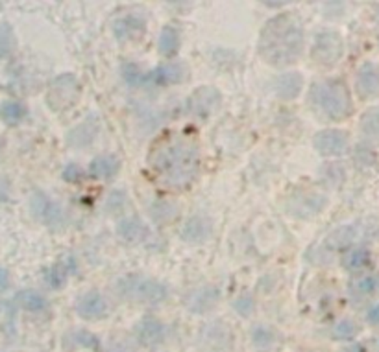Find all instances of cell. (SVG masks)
Masks as SVG:
<instances>
[{
    "label": "cell",
    "instance_id": "cell-11",
    "mask_svg": "<svg viewBox=\"0 0 379 352\" xmlns=\"http://www.w3.org/2000/svg\"><path fill=\"white\" fill-rule=\"evenodd\" d=\"M218 101H220V94L217 89L213 87H202L189 98V109L195 112L198 118L209 117V112L215 109Z\"/></svg>",
    "mask_w": 379,
    "mask_h": 352
},
{
    "label": "cell",
    "instance_id": "cell-4",
    "mask_svg": "<svg viewBox=\"0 0 379 352\" xmlns=\"http://www.w3.org/2000/svg\"><path fill=\"white\" fill-rule=\"evenodd\" d=\"M122 76L128 85L131 87H145V85H170L178 83L185 78L184 65H163L150 72H143L136 65H124L122 67Z\"/></svg>",
    "mask_w": 379,
    "mask_h": 352
},
{
    "label": "cell",
    "instance_id": "cell-7",
    "mask_svg": "<svg viewBox=\"0 0 379 352\" xmlns=\"http://www.w3.org/2000/svg\"><path fill=\"white\" fill-rule=\"evenodd\" d=\"M80 97V85L76 81L74 76L65 74L60 76L58 80L52 83L49 94V103L54 109L61 111V109H67L71 107L76 100Z\"/></svg>",
    "mask_w": 379,
    "mask_h": 352
},
{
    "label": "cell",
    "instance_id": "cell-24",
    "mask_svg": "<svg viewBox=\"0 0 379 352\" xmlns=\"http://www.w3.org/2000/svg\"><path fill=\"white\" fill-rule=\"evenodd\" d=\"M369 262H370V255L366 249H363V247L350 249V251L344 255V258H342V264H344V267H346V269H350V271L363 269V267L366 266Z\"/></svg>",
    "mask_w": 379,
    "mask_h": 352
},
{
    "label": "cell",
    "instance_id": "cell-14",
    "mask_svg": "<svg viewBox=\"0 0 379 352\" xmlns=\"http://www.w3.org/2000/svg\"><path fill=\"white\" fill-rule=\"evenodd\" d=\"M76 308H78V314L81 317H86V319H97V317H102L106 314V301L100 294L97 292H89V294L81 295L80 299H78V304H76Z\"/></svg>",
    "mask_w": 379,
    "mask_h": 352
},
{
    "label": "cell",
    "instance_id": "cell-34",
    "mask_svg": "<svg viewBox=\"0 0 379 352\" xmlns=\"http://www.w3.org/2000/svg\"><path fill=\"white\" fill-rule=\"evenodd\" d=\"M255 343H268L272 340L271 334H268V330H265V328H259V330H255Z\"/></svg>",
    "mask_w": 379,
    "mask_h": 352
},
{
    "label": "cell",
    "instance_id": "cell-38",
    "mask_svg": "<svg viewBox=\"0 0 379 352\" xmlns=\"http://www.w3.org/2000/svg\"><path fill=\"white\" fill-rule=\"evenodd\" d=\"M170 2H184V0H170Z\"/></svg>",
    "mask_w": 379,
    "mask_h": 352
},
{
    "label": "cell",
    "instance_id": "cell-28",
    "mask_svg": "<svg viewBox=\"0 0 379 352\" xmlns=\"http://www.w3.org/2000/svg\"><path fill=\"white\" fill-rule=\"evenodd\" d=\"M17 301H19L22 308L30 310V312H39V310L47 308V299L41 294H38V292H32V290L21 292Z\"/></svg>",
    "mask_w": 379,
    "mask_h": 352
},
{
    "label": "cell",
    "instance_id": "cell-2",
    "mask_svg": "<svg viewBox=\"0 0 379 352\" xmlns=\"http://www.w3.org/2000/svg\"><path fill=\"white\" fill-rule=\"evenodd\" d=\"M303 49L302 24L296 17L280 15L266 22L261 33V56L272 65H289Z\"/></svg>",
    "mask_w": 379,
    "mask_h": 352
},
{
    "label": "cell",
    "instance_id": "cell-37",
    "mask_svg": "<svg viewBox=\"0 0 379 352\" xmlns=\"http://www.w3.org/2000/svg\"><path fill=\"white\" fill-rule=\"evenodd\" d=\"M263 2L268 6H282V4H287V2H291V0H263Z\"/></svg>",
    "mask_w": 379,
    "mask_h": 352
},
{
    "label": "cell",
    "instance_id": "cell-13",
    "mask_svg": "<svg viewBox=\"0 0 379 352\" xmlns=\"http://www.w3.org/2000/svg\"><path fill=\"white\" fill-rule=\"evenodd\" d=\"M213 233L211 221L204 216H195L185 221L184 229H182V236H184L185 242H193V244H198V242H204L209 238V235Z\"/></svg>",
    "mask_w": 379,
    "mask_h": 352
},
{
    "label": "cell",
    "instance_id": "cell-9",
    "mask_svg": "<svg viewBox=\"0 0 379 352\" xmlns=\"http://www.w3.org/2000/svg\"><path fill=\"white\" fill-rule=\"evenodd\" d=\"M325 207V198L316 192L294 194L289 201V212L298 218H311Z\"/></svg>",
    "mask_w": 379,
    "mask_h": 352
},
{
    "label": "cell",
    "instance_id": "cell-20",
    "mask_svg": "<svg viewBox=\"0 0 379 352\" xmlns=\"http://www.w3.org/2000/svg\"><path fill=\"white\" fill-rule=\"evenodd\" d=\"M179 49V33L176 28L165 26L161 35H159V52L165 58H172L174 53H178Z\"/></svg>",
    "mask_w": 379,
    "mask_h": 352
},
{
    "label": "cell",
    "instance_id": "cell-22",
    "mask_svg": "<svg viewBox=\"0 0 379 352\" xmlns=\"http://www.w3.org/2000/svg\"><path fill=\"white\" fill-rule=\"evenodd\" d=\"M137 336L143 343H157L163 337V325L156 319H145L137 326Z\"/></svg>",
    "mask_w": 379,
    "mask_h": 352
},
{
    "label": "cell",
    "instance_id": "cell-19",
    "mask_svg": "<svg viewBox=\"0 0 379 352\" xmlns=\"http://www.w3.org/2000/svg\"><path fill=\"white\" fill-rule=\"evenodd\" d=\"M218 294L213 288L196 290L189 295V310H209L213 304L217 303Z\"/></svg>",
    "mask_w": 379,
    "mask_h": 352
},
{
    "label": "cell",
    "instance_id": "cell-18",
    "mask_svg": "<svg viewBox=\"0 0 379 352\" xmlns=\"http://www.w3.org/2000/svg\"><path fill=\"white\" fill-rule=\"evenodd\" d=\"M119 233L126 240L139 242L148 236V227L139 218H126L119 224Z\"/></svg>",
    "mask_w": 379,
    "mask_h": 352
},
{
    "label": "cell",
    "instance_id": "cell-25",
    "mask_svg": "<svg viewBox=\"0 0 379 352\" xmlns=\"http://www.w3.org/2000/svg\"><path fill=\"white\" fill-rule=\"evenodd\" d=\"M361 129H363V135L366 139L379 142V109H370V111L364 112Z\"/></svg>",
    "mask_w": 379,
    "mask_h": 352
},
{
    "label": "cell",
    "instance_id": "cell-29",
    "mask_svg": "<svg viewBox=\"0 0 379 352\" xmlns=\"http://www.w3.org/2000/svg\"><path fill=\"white\" fill-rule=\"evenodd\" d=\"M357 334V326L353 325L352 321H342L333 328V336L335 340H352Z\"/></svg>",
    "mask_w": 379,
    "mask_h": 352
},
{
    "label": "cell",
    "instance_id": "cell-35",
    "mask_svg": "<svg viewBox=\"0 0 379 352\" xmlns=\"http://www.w3.org/2000/svg\"><path fill=\"white\" fill-rule=\"evenodd\" d=\"M369 321L379 323V304H376V306H372V308L369 310Z\"/></svg>",
    "mask_w": 379,
    "mask_h": 352
},
{
    "label": "cell",
    "instance_id": "cell-5",
    "mask_svg": "<svg viewBox=\"0 0 379 352\" xmlns=\"http://www.w3.org/2000/svg\"><path fill=\"white\" fill-rule=\"evenodd\" d=\"M120 295L126 299L141 301V303H159L167 297V288L157 280H152L139 275L122 277L117 284Z\"/></svg>",
    "mask_w": 379,
    "mask_h": 352
},
{
    "label": "cell",
    "instance_id": "cell-3",
    "mask_svg": "<svg viewBox=\"0 0 379 352\" xmlns=\"http://www.w3.org/2000/svg\"><path fill=\"white\" fill-rule=\"evenodd\" d=\"M309 100L314 111L328 120H342L352 112V98L341 80L318 81L311 87Z\"/></svg>",
    "mask_w": 379,
    "mask_h": 352
},
{
    "label": "cell",
    "instance_id": "cell-31",
    "mask_svg": "<svg viewBox=\"0 0 379 352\" xmlns=\"http://www.w3.org/2000/svg\"><path fill=\"white\" fill-rule=\"evenodd\" d=\"M376 288V280L372 277H363L359 278L357 283L353 284V290H355V294L359 295H369L372 294Z\"/></svg>",
    "mask_w": 379,
    "mask_h": 352
},
{
    "label": "cell",
    "instance_id": "cell-32",
    "mask_svg": "<svg viewBox=\"0 0 379 352\" xmlns=\"http://www.w3.org/2000/svg\"><path fill=\"white\" fill-rule=\"evenodd\" d=\"M83 176H86V174H83V170H81L78 165H69L65 170H63V179L69 183L81 181V179H83Z\"/></svg>",
    "mask_w": 379,
    "mask_h": 352
},
{
    "label": "cell",
    "instance_id": "cell-6",
    "mask_svg": "<svg viewBox=\"0 0 379 352\" xmlns=\"http://www.w3.org/2000/svg\"><path fill=\"white\" fill-rule=\"evenodd\" d=\"M342 56V39L335 32H322L316 35L313 44V59L318 65H335Z\"/></svg>",
    "mask_w": 379,
    "mask_h": 352
},
{
    "label": "cell",
    "instance_id": "cell-8",
    "mask_svg": "<svg viewBox=\"0 0 379 352\" xmlns=\"http://www.w3.org/2000/svg\"><path fill=\"white\" fill-rule=\"evenodd\" d=\"M30 208H32V214L39 221L52 225V227H58L65 219V214H63L60 205L52 201L49 196H45L43 192L33 194L32 199H30Z\"/></svg>",
    "mask_w": 379,
    "mask_h": 352
},
{
    "label": "cell",
    "instance_id": "cell-36",
    "mask_svg": "<svg viewBox=\"0 0 379 352\" xmlns=\"http://www.w3.org/2000/svg\"><path fill=\"white\" fill-rule=\"evenodd\" d=\"M4 286H8V271L0 267V288H4Z\"/></svg>",
    "mask_w": 379,
    "mask_h": 352
},
{
    "label": "cell",
    "instance_id": "cell-33",
    "mask_svg": "<svg viewBox=\"0 0 379 352\" xmlns=\"http://www.w3.org/2000/svg\"><path fill=\"white\" fill-rule=\"evenodd\" d=\"M252 306H254V301L250 297H241L239 301H235V308L241 312V314H250L252 312Z\"/></svg>",
    "mask_w": 379,
    "mask_h": 352
},
{
    "label": "cell",
    "instance_id": "cell-17",
    "mask_svg": "<svg viewBox=\"0 0 379 352\" xmlns=\"http://www.w3.org/2000/svg\"><path fill=\"white\" fill-rule=\"evenodd\" d=\"M303 85L302 76L298 72H287L276 80V92L282 100H293L300 94Z\"/></svg>",
    "mask_w": 379,
    "mask_h": 352
},
{
    "label": "cell",
    "instance_id": "cell-30",
    "mask_svg": "<svg viewBox=\"0 0 379 352\" xmlns=\"http://www.w3.org/2000/svg\"><path fill=\"white\" fill-rule=\"evenodd\" d=\"M13 49V33L10 26H0V58L10 53Z\"/></svg>",
    "mask_w": 379,
    "mask_h": 352
},
{
    "label": "cell",
    "instance_id": "cell-21",
    "mask_svg": "<svg viewBox=\"0 0 379 352\" xmlns=\"http://www.w3.org/2000/svg\"><path fill=\"white\" fill-rule=\"evenodd\" d=\"M98 128L95 122H83L80 124L78 128H74L69 135V142H71L74 148H81V146L89 144L92 139H95V135H97Z\"/></svg>",
    "mask_w": 379,
    "mask_h": 352
},
{
    "label": "cell",
    "instance_id": "cell-23",
    "mask_svg": "<svg viewBox=\"0 0 379 352\" xmlns=\"http://www.w3.org/2000/svg\"><path fill=\"white\" fill-rule=\"evenodd\" d=\"M0 117H2L6 124L15 126V124H19L22 118L26 117V107L22 106L21 101H4L0 106Z\"/></svg>",
    "mask_w": 379,
    "mask_h": 352
},
{
    "label": "cell",
    "instance_id": "cell-27",
    "mask_svg": "<svg viewBox=\"0 0 379 352\" xmlns=\"http://www.w3.org/2000/svg\"><path fill=\"white\" fill-rule=\"evenodd\" d=\"M355 238V229L353 227H342V229L335 231L333 235H330V238L325 240V246L328 249H341V247L350 246Z\"/></svg>",
    "mask_w": 379,
    "mask_h": 352
},
{
    "label": "cell",
    "instance_id": "cell-16",
    "mask_svg": "<svg viewBox=\"0 0 379 352\" xmlns=\"http://www.w3.org/2000/svg\"><path fill=\"white\" fill-rule=\"evenodd\" d=\"M120 168V162L117 157H111V155H104V157H97V159L91 160L89 165V176L95 177V179H104V181H109L117 176V171Z\"/></svg>",
    "mask_w": 379,
    "mask_h": 352
},
{
    "label": "cell",
    "instance_id": "cell-15",
    "mask_svg": "<svg viewBox=\"0 0 379 352\" xmlns=\"http://www.w3.org/2000/svg\"><path fill=\"white\" fill-rule=\"evenodd\" d=\"M115 37L119 41H130V39L139 37L145 32V21L137 15L120 17L113 26Z\"/></svg>",
    "mask_w": 379,
    "mask_h": 352
},
{
    "label": "cell",
    "instance_id": "cell-1",
    "mask_svg": "<svg viewBox=\"0 0 379 352\" xmlns=\"http://www.w3.org/2000/svg\"><path fill=\"white\" fill-rule=\"evenodd\" d=\"M150 166L159 183L170 188H184L193 183L200 166L198 144L191 135L168 133L154 144Z\"/></svg>",
    "mask_w": 379,
    "mask_h": 352
},
{
    "label": "cell",
    "instance_id": "cell-10",
    "mask_svg": "<svg viewBox=\"0 0 379 352\" xmlns=\"http://www.w3.org/2000/svg\"><path fill=\"white\" fill-rule=\"evenodd\" d=\"M314 148L322 155H341L348 148V135L341 129H325L314 137Z\"/></svg>",
    "mask_w": 379,
    "mask_h": 352
},
{
    "label": "cell",
    "instance_id": "cell-26",
    "mask_svg": "<svg viewBox=\"0 0 379 352\" xmlns=\"http://www.w3.org/2000/svg\"><path fill=\"white\" fill-rule=\"evenodd\" d=\"M176 216H178V207L174 203L157 201L152 207V218L156 219L157 224H170Z\"/></svg>",
    "mask_w": 379,
    "mask_h": 352
},
{
    "label": "cell",
    "instance_id": "cell-12",
    "mask_svg": "<svg viewBox=\"0 0 379 352\" xmlns=\"http://www.w3.org/2000/svg\"><path fill=\"white\" fill-rule=\"evenodd\" d=\"M357 91L363 98H372L379 94V67L366 63L357 74Z\"/></svg>",
    "mask_w": 379,
    "mask_h": 352
}]
</instances>
